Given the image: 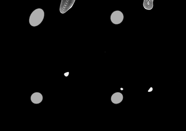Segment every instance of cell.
<instances>
[{"instance_id":"obj_1","label":"cell","mask_w":186,"mask_h":131,"mask_svg":"<svg viewBox=\"0 0 186 131\" xmlns=\"http://www.w3.org/2000/svg\"><path fill=\"white\" fill-rule=\"evenodd\" d=\"M44 17V12L41 8L34 10L29 17V22L32 27H36L42 22Z\"/></svg>"},{"instance_id":"obj_2","label":"cell","mask_w":186,"mask_h":131,"mask_svg":"<svg viewBox=\"0 0 186 131\" xmlns=\"http://www.w3.org/2000/svg\"><path fill=\"white\" fill-rule=\"evenodd\" d=\"M124 15L122 12L120 11H116L113 12L110 16L111 22L115 24H119L123 21Z\"/></svg>"},{"instance_id":"obj_3","label":"cell","mask_w":186,"mask_h":131,"mask_svg":"<svg viewBox=\"0 0 186 131\" xmlns=\"http://www.w3.org/2000/svg\"><path fill=\"white\" fill-rule=\"evenodd\" d=\"M75 0H62L60 6V12L62 13L66 12L71 8Z\"/></svg>"},{"instance_id":"obj_4","label":"cell","mask_w":186,"mask_h":131,"mask_svg":"<svg viewBox=\"0 0 186 131\" xmlns=\"http://www.w3.org/2000/svg\"><path fill=\"white\" fill-rule=\"evenodd\" d=\"M42 95L40 92H35L31 95V100L33 103L38 104L41 103L43 101Z\"/></svg>"},{"instance_id":"obj_5","label":"cell","mask_w":186,"mask_h":131,"mask_svg":"<svg viewBox=\"0 0 186 131\" xmlns=\"http://www.w3.org/2000/svg\"><path fill=\"white\" fill-rule=\"evenodd\" d=\"M123 100V96L120 92H116L112 95L111 100L114 104H119Z\"/></svg>"},{"instance_id":"obj_6","label":"cell","mask_w":186,"mask_h":131,"mask_svg":"<svg viewBox=\"0 0 186 131\" xmlns=\"http://www.w3.org/2000/svg\"><path fill=\"white\" fill-rule=\"evenodd\" d=\"M69 74V72L66 73H64V75H65L66 77H67L68 76V75Z\"/></svg>"}]
</instances>
